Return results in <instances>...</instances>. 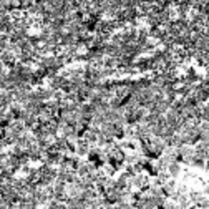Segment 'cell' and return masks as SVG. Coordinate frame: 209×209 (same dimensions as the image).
<instances>
[{"label": "cell", "instance_id": "obj_1", "mask_svg": "<svg viewBox=\"0 0 209 209\" xmlns=\"http://www.w3.org/2000/svg\"><path fill=\"white\" fill-rule=\"evenodd\" d=\"M166 173H168V176H169L171 179H181L183 176H184V173H186V169H184V166L181 164V163H171L169 166L166 168Z\"/></svg>", "mask_w": 209, "mask_h": 209}, {"label": "cell", "instance_id": "obj_2", "mask_svg": "<svg viewBox=\"0 0 209 209\" xmlns=\"http://www.w3.org/2000/svg\"><path fill=\"white\" fill-rule=\"evenodd\" d=\"M90 149H91V144L88 141H85L83 138L77 141V148H75V154L81 159H86V156L90 154Z\"/></svg>", "mask_w": 209, "mask_h": 209}, {"label": "cell", "instance_id": "obj_3", "mask_svg": "<svg viewBox=\"0 0 209 209\" xmlns=\"http://www.w3.org/2000/svg\"><path fill=\"white\" fill-rule=\"evenodd\" d=\"M163 209H181V207L178 206V202H176V201L166 199V202H164V206H163Z\"/></svg>", "mask_w": 209, "mask_h": 209}]
</instances>
